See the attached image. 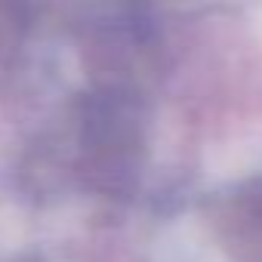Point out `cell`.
I'll list each match as a JSON object with an SVG mask.
<instances>
[{
    "instance_id": "6da1fadb",
    "label": "cell",
    "mask_w": 262,
    "mask_h": 262,
    "mask_svg": "<svg viewBox=\"0 0 262 262\" xmlns=\"http://www.w3.org/2000/svg\"><path fill=\"white\" fill-rule=\"evenodd\" d=\"M80 126H83V145L96 151L105 170L120 167L142 148V126H139L136 102L114 90H102L83 99Z\"/></svg>"
},
{
    "instance_id": "7a4b0ae2",
    "label": "cell",
    "mask_w": 262,
    "mask_h": 262,
    "mask_svg": "<svg viewBox=\"0 0 262 262\" xmlns=\"http://www.w3.org/2000/svg\"><path fill=\"white\" fill-rule=\"evenodd\" d=\"M244 210H247V216H250V222L262 231V188L256 191V194H250L247 201H244Z\"/></svg>"
}]
</instances>
